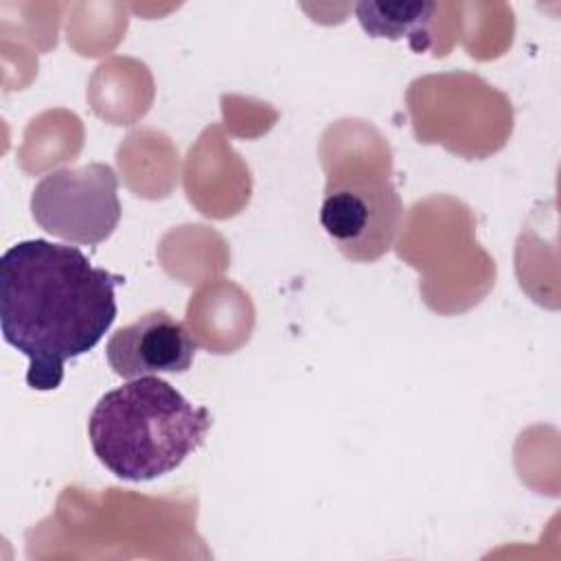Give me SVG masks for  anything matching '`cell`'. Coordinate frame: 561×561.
<instances>
[{"mask_svg": "<svg viewBox=\"0 0 561 561\" xmlns=\"http://www.w3.org/2000/svg\"><path fill=\"white\" fill-rule=\"evenodd\" d=\"M434 2H357L355 18L366 35L405 39L414 53L432 48Z\"/></svg>", "mask_w": 561, "mask_h": 561, "instance_id": "8992f818", "label": "cell"}, {"mask_svg": "<svg viewBox=\"0 0 561 561\" xmlns=\"http://www.w3.org/2000/svg\"><path fill=\"white\" fill-rule=\"evenodd\" d=\"M31 215L48 234L77 245H96L121 221L118 178L105 162L46 173L31 193Z\"/></svg>", "mask_w": 561, "mask_h": 561, "instance_id": "277c9868", "label": "cell"}, {"mask_svg": "<svg viewBox=\"0 0 561 561\" xmlns=\"http://www.w3.org/2000/svg\"><path fill=\"white\" fill-rule=\"evenodd\" d=\"M118 283L123 276L90 265L75 245L28 239L2 254L0 331L28 357V388L57 390L66 362L103 340L116 320Z\"/></svg>", "mask_w": 561, "mask_h": 561, "instance_id": "6da1fadb", "label": "cell"}, {"mask_svg": "<svg viewBox=\"0 0 561 561\" xmlns=\"http://www.w3.org/2000/svg\"><path fill=\"white\" fill-rule=\"evenodd\" d=\"M210 425L208 408L193 405L160 377H140L96 401L88 419V438L110 473L127 482H147L175 471L202 447Z\"/></svg>", "mask_w": 561, "mask_h": 561, "instance_id": "7a4b0ae2", "label": "cell"}, {"mask_svg": "<svg viewBox=\"0 0 561 561\" xmlns=\"http://www.w3.org/2000/svg\"><path fill=\"white\" fill-rule=\"evenodd\" d=\"M403 202L383 167L342 162L329 171L320 224L337 250L355 263L383 256L399 232Z\"/></svg>", "mask_w": 561, "mask_h": 561, "instance_id": "3957f363", "label": "cell"}, {"mask_svg": "<svg viewBox=\"0 0 561 561\" xmlns=\"http://www.w3.org/2000/svg\"><path fill=\"white\" fill-rule=\"evenodd\" d=\"M197 342L188 327L164 309H153L114 331L105 344V359L123 379L186 373L193 366Z\"/></svg>", "mask_w": 561, "mask_h": 561, "instance_id": "5b68a950", "label": "cell"}]
</instances>
